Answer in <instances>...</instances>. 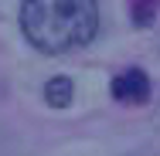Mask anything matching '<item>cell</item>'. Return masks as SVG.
Returning a JSON list of instances; mask_svg holds the SVG:
<instances>
[{"label":"cell","mask_w":160,"mask_h":156,"mask_svg":"<svg viewBox=\"0 0 160 156\" xmlns=\"http://www.w3.org/2000/svg\"><path fill=\"white\" fill-rule=\"evenodd\" d=\"M112 98L123 105H143L150 102V78L140 68H126L112 78Z\"/></svg>","instance_id":"obj_2"},{"label":"cell","mask_w":160,"mask_h":156,"mask_svg":"<svg viewBox=\"0 0 160 156\" xmlns=\"http://www.w3.org/2000/svg\"><path fill=\"white\" fill-rule=\"evenodd\" d=\"M21 27L38 51L65 54L96 37L99 3L96 0H24Z\"/></svg>","instance_id":"obj_1"},{"label":"cell","mask_w":160,"mask_h":156,"mask_svg":"<svg viewBox=\"0 0 160 156\" xmlns=\"http://www.w3.org/2000/svg\"><path fill=\"white\" fill-rule=\"evenodd\" d=\"M72 95H75L72 78H65V75L44 82V102H48L51 109H68V105H72Z\"/></svg>","instance_id":"obj_3"},{"label":"cell","mask_w":160,"mask_h":156,"mask_svg":"<svg viewBox=\"0 0 160 156\" xmlns=\"http://www.w3.org/2000/svg\"><path fill=\"white\" fill-rule=\"evenodd\" d=\"M126 156H157L153 149H136V153H126Z\"/></svg>","instance_id":"obj_4"}]
</instances>
